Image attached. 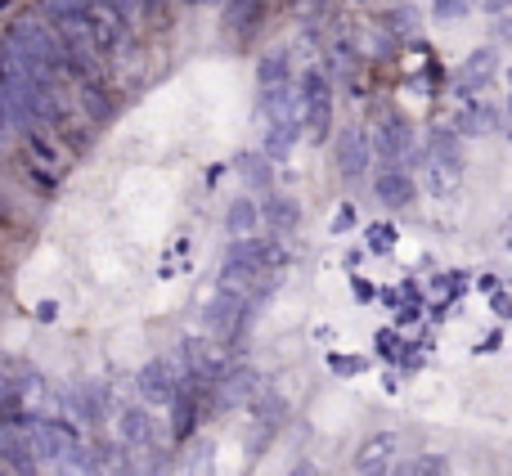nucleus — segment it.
I'll list each match as a JSON object with an SVG mask.
<instances>
[{
  "label": "nucleus",
  "instance_id": "28",
  "mask_svg": "<svg viewBox=\"0 0 512 476\" xmlns=\"http://www.w3.org/2000/svg\"><path fill=\"white\" fill-rule=\"evenodd\" d=\"M490 306H495V315L512 319V297H508V292H495V297H490Z\"/></svg>",
  "mask_w": 512,
  "mask_h": 476
},
{
  "label": "nucleus",
  "instance_id": "11",
  "mask_svg": "<svg viewBox=\"0 0 512 476\" xmlns=\"http://www.w3.org/2000/svg\"><path fill=\"white\" fill-rule=\"evenodd\" d=\"M373 23H378L382 36H391V41H418V9L414 5H387V9H378Z\"/></svg>",
  "mask_w": 512,
  "mask_h": 476
},
{
  "label": "nucleus",
  "instance_id": "3",
  "mask_svg": "<svg viewBox=\"0 0 512 476\" xmlns=\"http://www.w3.org/2000/svg\"><path fill=\"white\" fill-rule=\"evenodd\" d=\"M185 382H189V373H185V364H180V355H171V360H153V364L140 369V396L149 400V405H171Z\"/></svg>",
  "mask_w": 512,
  "mask_h": 476
},
{
  "label": "nucleus",
  "instance_id": "6",
  "mask_svg": "<svg viewBox=\"0 0 512 476\" xmlns=\"http://www.w3.org/2000/svg\"><path fill=\"white\" fill-rule=\"evenodd\" d=\"M373 198H378L382 207H391V212H405V207L418 198V185H414V176H409L405 167L391 162V167L378 171V180H373Z\"/></svg>",
  "mask_w": 512,
  "mask_h": 476
},
{
  "label": "nucleus",
  "instance_id": "31",
  "mask_svg": "<svg viewBox=\"0 0 512 476\" xmlns=\"http://www.w3.org/2000/svg\"><path fill=\"white\" fill-rule=\"evenodd\" d=\"M508 247H512V243H508Z\"/></svg>",
  "mask_w": 512,
  "mask_h": 476
},
{
  "label": "nucleus",
  "instance_id": "30",
  "mask_svg": "<svg viewBox=\"0 0 512 476\" xmlns=\"http://www.w3.org/2000/svg\"><path fill=\"white\" fill-rule=\"evenodd\" d=\"M508 113H512V90H508Z\"/></svg>",
  "mask_w": 512,
  "mask_h": 476
},
{
  "label": "nucleus",
  "instance_id": "2",
  "mask_svg": "<svg viewBox=\"0 0 512 476\" xmlns=\"http://www.w3.org/2000/svg\"><path fill=\"white\" fill-rule=\"evenodd\" d=\"M297 95H301V117L310 126V140H328L333 131V86H328L324 72L310 68L306 77H297Z\"/></svg>",
  "mask_w": 512,
  "mask_h": 476
},
{
  "label": "nucleus",
  "instance_id": "23",
  "mask_svg": "<svg viewBox=\"0 0 512 476\" xmlns=\"http://www.w3.org/2000/svg\"><path fill=\"white\" fill-rule=\"evenodd\" d=\"M396 468H405V472H450V459H441V454H423V459L396 463Z\"/></svg>",
  "mask_w": 512,
  "mask_h": 476
},
{
  "label": "nucleus",
  "instance_id": "4",
  "mask_svg": "<svg viewBox=\"0 0 512 476\" xmlns=\"http://www.w3.org/2000/svg\"><path fill=\"white\" fill-rule=\"evenodd\" d=\"M373 153H378L382 162L414 158V126H409L400 113H387L378 122V135H373Z\"/></svg>",
  "mask_w": 512,
  "mask_h": 476
},
{
  "label": "nucleus",
  "instance_id": "19",
  "mask_svg": "<svg viewBox=\"0 0 512 476\" xmlns=\"http://www.w3.org/2000/svg\"><path fill=\"white\" fill-rule=\"evenodd\" d=\"M328 68H333L342 81H351L355 68H360V59H355V45L351 41H333V45H328Z\"/></svg>",
  "mask_w": 512,
  "mask_h": 476
},
{
  "label": "nucleus",
  "instance_id": "15",
  "mask_svg": "<svg viewBox=\"0 0 512 476\" xmlns=\"http://www.w3.org/2000/svg\"><path fill=\"white\" fill-rule=\"evenodd\" d=\"M454 131L459 135H495L499 131V113L490 104H468L459 113V122H454Z\"/></svg>",
  "mask_w": 512,
  "mask_h": 476
},
{
  "label": "nucleus",
  "instance_id": "5",
  "mask_svg": "<svg viewBox=\"0 0 512 476\" xmlns=\"http://www.w3.org/2000/svg\"><path fill=\"white\" fill-rule=\"evenodd\" d=\"M400 463V436L396 432H373L355 450V468L360 472H391Z\"/></svg>",
  "mask_w": 512,
  "mask_h": 476
},
{
  "label": "nucleus",
  "instance_id": "16",
  "mask_svg": "<svg viewBox=\"0 0 512 476\" xmlns=\"http://www.w3.org/2000/svg\"><path fill=\"white\" fill-rule=\"evenodd\" d=\"M256 225H261V207H256L252 198H234V203L225 207V230H230V238L252 234Z\"/></svg>",
  "mask_w": 512,
  "mask_h": 476
},
{
  "label": "nucleus",
  "instance_id": "12",
  "mask_svg": "<svg viewBox=\"0 0 512 476\" xmlns=\"http://www.w3.org/2000/svg\"><path fill=\"white\" fill-rule=\"evenodd\" d=\"M265 18V0H230V9H225V32L234 36V41H248V36L261 27Z\"/></svg>",
  "mask_w": 512,
  "mask_h": 476
},
{
  "label": "nucleus",
  "instance_id": "29",
  "mask_svg": "<svg viewBox=\"0 0 512 476\" xmlns=\"http://www.w3.org/2000/svg\"><path fill=\"white\" fill-rule=\"evenodd\" d=\"M351 288H355V297H360V301H369V297H373V288H369V283H364V279H355Z\"/></svg>",
  "mask_w": 512,
  "mask_h": 476
},
{
  "label": "nucleus",
  "instance_id": "26",
  "mask_svg": "<svg viewBox=\"0 0 512 476\" xmlns=\"http://www.w3.org/2000/svg\"><path fill=\"white\" fill-rule=\"evenodd\" d=\"M346 230H355V207L351 203H342L333 212V234H346Z\"/></svg>",
  "mask_w": 512,
  "mask_h": 476
},
{
  "label": "nucleus",
  "instance_id": "20",
  "mask_svg": "<svg viewBox=\"0 0 512 476\" xmlns=\"http://www.w3.org/2000/svg\"><path fill=\"white\" fill-rule=\"evenodd\" d=\"M486 14L495 23L499 41H512V0H486Z\"/></svg>",
  "mask_w": 512,
  "mask_h": 476
},
{
  "label": "nucleus",
  "instance_id": "10",
  "mask_svg": "<svg viewBox=\"0 0 512 476\" xmlns=\"http://www.w3.org/2000/svg\"><path fill=\"white\" fill-rule=\"evenodd\" d=\"M261 207V221L270 225V234L274 238H288V234H297V225H301V207L292 203V198H283V194H270L265 203H256Z\"/></svg>",
  "mask_w": 512,
  "mask_h": 476
},
{
  "label": "nucleus",
  "instance_id": "25",
  "mask_svg": "<svg viewBox=\"0 0 512 476\" xmlns=\"http://www.w3.org/2000/svg\"><path fill=\"white\" fill-rule=\"evenodd\" d=\"M333 373H342V378H355V373H364V360L360 355H333Z\"/></svg>",
  "mask_w": 512,
  "mask_h": 476
},
{
  "label": "nucleus",
  "instance_id": "21",
  "mask_svg": "<svg viewBox=\"0 0 512 476\" xmlns=\"http://www.w3.org/2000/svg\"><path fill=\"white\" fill-rule=\"evenodd\" d=\"M472 9H477V0H432V14L441 18V23H459Z\"/></svg>",
  "mask_w": 512,
  "mask_h": 476
},
{
  "label": "nucleus",
  "instance_id": "8",
  "mask_svg": "<svg viewBox=\"0 0 512 476\" xmlns=\"http://www.w3.org/2000/svg\"><path fill=\"white\" fill-rule=\"evenodd\" d=\"M333 149H337L333 162H337V171H342L346 180H355V176H364V171H369V140H364V131L346 126V131L337 135Z\"/></svg>",
  "mask_w": 512,
  "mask_h": 476
},
{
  "label": "nucleus",
  "instance_id": "17",
  "mask_svg": "<svg viewBox=\"0 0 512 476\" xmlns=\"http://www.w3.org/2000/svg\"><path fill=\"white\" fill-rule=\"evenodd\" d=\"M234 171H239L243 180H248L252 189H270L274 185V171H270V158L265 153H256V149H248V153H239L234 158Z\"/></svg>",
  "mask_w": 512,
  "mask_h": 476
},
{
  "label": "nucleus",
  "instance_id": "24",
  "mask_svg": "<svg viewBox=\"0 0 512 476\" xmlns=\"http://www.w3.org/2000/svg\"><path fill=\"white\" fill-rule=\"evenodd\" d=\"M369 247L378 256H387L391 247H396V225H373V230H369Z\"/></svg>",
  "mask_w": 512,
  "mask_h": 476
},
{
  "label": "nucleus",
  "instance_id": "9",
  "mask_svg": "<svg viewBox=\"0 0 512 476\" xmlns=\"http://www.w3.org/2000/svg\"><path fill=\"white\" fill-rule=\"evenodd\" d=\"M117 432H122V445L126 450H153V441H158V423H153L149 409H122V418H117Z\"/></svg>",
  "mask_w": 512,
  "mask_h": 476
},
{
  "label": "nucleus",
  "instance_id": "7",
  "mask_svg": "<svg viewBox=\"0 0 512 476\" xmlns=\"http://www.w3.org/2000/svg\"><path fill=\"white\" fill-rule=\"evenodd\" d=\"M495 72H499V50L495 45H477V50L459 63V72H454V90H459V95H472V90H481Z\"/></svg>",
  "mask_w": 512,
  "mask_h": 476
},
{
  "label": "nucleus",
  "instance_id": "27",
  "mask_svg": "<svg viewBox=\"0 0 512 476\" xmlns=\"http://www.w3.org/2000/svg\"><path fill=\"white\" fill-rule=\"evenodd\" d=\"M378 355H387V360H391V355H400V342H396V333H391V328H387V333H378Z\"/></svg>",
  "mask_w": 512,
  "mask_h": 476
},
{
  "label": "nucleus",
  "instance_id": "13",
  "mask_svg": "<svg viewBox=\"0 0 512 476\" xmlns=\"http://www.w3.org/2000/svg\"><path fill=\"white\" fill-rule=\"evenodd\" d=\"M427 149H432V153H427V158H432V162H441L445 171H454V176H459V171H463V135H459V131H445V126H441V131H432V140H427Z\"/></svg>",
  "mask_w": 512,
  "mask_h": 476
},
{
  "label": "nucleus",
  "instance_id": "14",
  "mask_svg": "<svg viewBox=\"0 0 512 476\" xmlns=\"http://www.w3.org/2000/svg\"><path fill=\"white\" fill-rule=\"evenodd\" d=\"M113 113H117V99L108 95L99 81H86V86H81V117L104 126V122H113Z\"/></svg>",
  "mask_w": 512,
  "mask_h": 476
},
{
  "label": "nucleus",
  "instance_id": "22",
  "mask_svg": "<svg viewBox=\"0 0 512 476\" xmlns=\"http://www.w3.org/2000/svg\"><path fill=\"white\" fill-rule=\"evenodd\" d=\"M36 5L50 14V23H59V18H72V14H81L86 9V0H36Z\"/></svg>",
  "mask_w": 512,
  "mask_h": 476
},
{
  "label": "nucleus",
  "instance_id": "1",
  "mask_svg": "<svg viewBox=\"0 0 512 476\" xmlns=\"http://www.w3.org/2000/svg\"><path fill=\"white\" fill-rule=\"evenodd\" d=\"M283 261V252H279V243L274 238H252V234H243V238H234L230 243V252H225V265H221V283H252V279H261V274H270V265H279Z\"/></svg>",
  "mask_w": 512,
  "mask_h": 476
},
{
  "label": "nucleus",
  "instance_id": "18",
  "mask_svg": "<svg viewBox=\"0 0 512 476\" xmlns=\"http://www.w3.org/2000/svg\"><path fill=\"white\" fill-rule=\"evenodd\" d=\"M256 81H261V90L292 81V54L288 50H270L261 63H256Z\"/></svg>",
  "mask_w": 512,
  "mask_h": 476
}]
</instances>
